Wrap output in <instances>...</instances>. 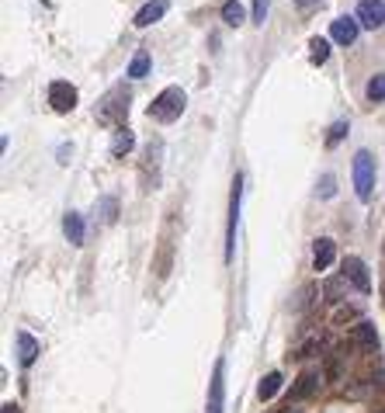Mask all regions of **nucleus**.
I'll return each mask as SVG.
<instances>
[{
	"label": "nucleus",
	"mask_w": 385,
	"mask_h": 413,
	"mask_svg": "<svg viewBox=\"0 0 385 413\" xmlns=\"http://www.w3.org/2000/svg\"><path fill=\"white\" fill-rule=\"evenodd\" d=\"M129 101H132V94L125 90V84H115L112 90H108V94L97 101L94 118H97L101 125H115V129H122L125 118H129Z\"/></svg>",
	"instance_id": "f257e3e1"
},
{
	"label": "nucleus",
	"mask_w": 385,
	"mask_h": 413,
	"mask_svg": "<svg viewBox=\"0 0 385 413\" xmlns=\"http://www.w3.org/2000/svg\"><path fill=\"white\" fill-rule=\"evenodd\" d=\"M184 105H188V94L181 87H163L156 97H153V105H149V118L156 122H177L184 115Z\"/></svg>",
	"instance_id": "f03ea898"
},
{
	"label": "nucleus",
	"mask_w": 385,
	"mask_h": 413,
	"mask_svg": "<svg viewBox=\"0 0 385 413\" xmlns=\"http://www.w3.org/2000/svg\"><path fill=\"white\" fill-rule=\"evenodd\" d=\"M354 188H358L361 201H368L371 191H375V157H371L368 149L354 153Z\"/></svg>",
	"instance_id": "7ed1b4c3"
},
{
	"label": "nucleus",
	"mask_w": 385,
	"mask_h": 413,
	"mask_svg": "<svg viewBox=\"0 0 385 413\" xmlns=\"http://www.w3.org/2000/svg\"><path fill=\"white\" fill-rule=\"evenodd\" d=\"M240 201H243V177H233V195H229V226H226V264L236 253V226H240Z\"/></svg>",
	"instance_id": "20e7f679"
},
{
	"label": "nucleus",
	"mask_w": 385,
	"mask_h": 413,
	"mask_svg": "<svg viewBox=\"0 0 385 413\" xmlns=\"http://www.w3.org/2000/svg\"><path fill=\"white\" fill-rule=\"evenodd\" d=\"M226 410V361L219 358L212 368V382H208V406L205 413H223Z\"/></svg>",
	"instance_id": "39448f33"
},
{
	"label": "nucleus",
	"mask_w": 385,
	"mask_h": 413,
	"mask_svg": "<svg viewBox=\"0 0 385 413\" xmlns=\"http://www.w3.org/2000/svg\"><path fill=\"white\" fill-rule=\"evenodd\" d=\"M49 105L56 115H70L77 108V87L66 80H52L49 84Z\"/></svg>",
	"instance_id": "423d86ee"
},
{
	"label": "nucleus",
	"mask_w": 385,
	"mask_h": 413,
	"mask_svg": "<svg viewBox=\"0 0 385 413\" xmlns=\"http://www.w3.org/2000/svg\"><path fill=\"white\" fill-rule=\"evenodd\" d=\"M347 285H354L361 295H368L371 292V278H368V268H364V261L361 257H344V275H340Z\"/></svg>",
	"instance_id": "0eeeda50"
},
{
	"label": "nucleus",
	"mask_w": 385,
	"mask_h": 413,
	"mask_svg": "<svg viewBox=\"0 0 385 413\" xmlns=\"http://www.w3.org/2000/svg\"><path fill=\"white\" fill-rule=\"evenodd\" d=\"M358 21L361 28H382L385 25V0H361V8H358Z\"/></svg>",
	"instance_id": "6e6552de"
},
{
	"label": "nucleus",
	"mask_w": 385,
	"mask_h": 413,
	"mask_svg": "<svg viewBox=\"0 0 385 413\" xmlns=\"http://www.w3.org/2000/svg\"><path fill=\"white\" fill-rule=\"evenodd\" d=\"M167 8H171V0H149V4H142V8L136 11L132 25H136V28H149V25H156L163 14H167Z\"/></svg>",
	"instance_id": "1a4fd4ad"
},
{
	"label": "nucleus",
	"mask_w": 385,
	"mask_h": 413,
	"mask_svg": "<svg viewBox=\"0 0 385 413\" xmlns=\"http://www.w3.org/2000/svg\"><path fill=\"white\" fill-rule=\"evenodd\" d=\"M334 261H337V243L330 240V236H319V240L312 243V268H316V271H326Z\"/></svg>",
	"instance_id": "9d476101"
},
{
	"label": "nucleus",
	"mask_w": 385,
	"mask_h": 413,
	"mask_svg": "<svg viewBox=\"0 0 385 413\" xmlns=\"http://www.w3.org/2000/svg\"><path fill=\"white\" fill-rule=\"evenodd\" d=\"M358 32H361V21H358V18H337L334 28H330L334 42H340V45H354V42H358Z\"/></svg>",
	"instance_id": "9b49d317"
},
{
	"label": "nucleus",
	"mask_w": 385,
	"mask_h": 413,
	"mask_svg": "<svg viewBox=\"0 0 385 413\" xmlns=\"http://www.w3.org/2000/svg\"><path fill=\"white\" fill-rule=\"evenodd\" d=\"M316 386H319V372H312V368H306L299 379H295V386H292V396H288V403H299V399H309L312 392H316Z\"/></svg>",
	"instance_id": "f8f14e48"
},
{
	"label": "nucleus",
	"mask_w": 385,
	"mask_h": 413,
	"mask_svg": "<svg viewBox=\"0 0 385 413\" xmlns=\"http://www.w3.org/2000/svg\"><path fill=\"white\" fill-rule=\"evenodd\" d=\"M14 340H18V361H21V365H25V368H28V365H35V358H38V351H42V347H38V340H35L32 334H25V330H18V337H14Z\"/></svg>",
	"instance_id": "ddd939ff"
},
{
	"label": "nucleus",
	"mask_w": 385,
	"mask_h": 413,
	"mask_svg": "<svg viewBox=\"0 0 385 413\" xmlns=\"http://www.w3.org/2000/svg\"><path fill=\"white\" fill-rule=\"evenodd\" d=\"M351 337H354V344L364 347V351H375V347H378V330H375V323H368V320H361Z\"/></svg>",
	"instance_id": "4468645a"
},
{
	"label": "nucleus",
	"mask_w": 385,
	"mask_h": 413,
	"mask_svg": "<svg viewBox=\"0 0 385 413\" xmlns=\"http://www.w3.org/2000/svg\"><path fill=\"white\" fill-rule=\"evenodd\" d=\"M132 146H136V136H132V129H129V125L115 129V139H112V157H115V160H122L125 153H132Z\"/></svg>",
	"instance_id": "2eb2a0df"
},
{
	"label": "nucleus",
	"mask_w": 385,
	"mask_h": 413,
	"mask_svg": "<svg viewBox=\"0 0 385 413\" xmlns=\"http://www.w3.org/2000/svg\"><path fill=\"white\" fill-rule=\"evenodd\" d=\"M63 233H66L70 243L80 247V243H84V216H80V212H66V216H63Z\"/></svg>",
	"instance_id": "dca6fc26"
},
{
	"label": "nucleus",
	"mask_w": 385,
	"mask_h": 413,
	"mask_svg": "<svg viewBox=\"0 0 385 413\" xmlns=\"http://www.w3.org/2000/svg\"><path fill=\"white\" fill-rule=\"evenodd\" d=\"M278 389H282V372H267V375L260 379V386H257V396L267 403V399L278 396Z\"/></svg>",
	"instance_id": "f3484780"
},
{
	"label": "nucleus",
	"mask_w": 385,
	"mask_h": 413,
	"mask_svg": "<svg viewBox=\"0 0 385 413\" xmlns=\"http://www.w3.org/2000/svg\"><path fill=\"white\" fill-rule=\"evenodd\" d=\"M223 21H226L229 28H240V25L247 21V11H243L240 0H226V4H223Z\"/></svg>",
	"instance_id": "a211bd4d"
},
{
	"label": "nucleus",
	"mask_w": 385,
	"mask_h": 413,
	"mask_svg": "<svg viewBox=\"0 0 385 413\" xmlns=\"http://www.w3.org/2000/svg\"><path fill=\"white\" fill-rule=\"evenodd\" d=\"M160 157H163V142H160V139H153V142L146 146V153H142V177L149 174V167H153V171L160 167Z\"/></svg>",
	"instance_id": "6ab92c4d"
},
{
	"label": "nucleus",
	"mask_w": 385,
	"mask_h": 413,
	"mask_svg": "<svg viewBox=\"0 0 385 413\" xmlns=\"http://www.w3.org/2000/svg\"><path fill=\"white\" fill-rule=\"evenodd\" d=\"M309 60H312L316 66H323V63L330 60V42H326V38H319V35L309 38Z\"/></svg>",
	"instance_id": "aec40b11"
},
{
	"label": "nucleus",
	"mask_w": 385,
	"mask_h": 413,
	"mask_svg": "<svg viewBox=\"0 0 385 413\" xmlns=\"http://www.w3.org/2000/svg\"><path fill=\"white\" fill-rule=\"evenodd\" d=\"M146 73H149V53H146V49H139V53L132 56V63H129V77L142 80Z\"/></svg>",
	"instance_id": "412c9836"
},
{
	"label": "nucleus",
	"mask_w": 385,
	"mask_h": 413,
	"mask_svg": "<svg viewBox=\"0 0 385 413\" xmlns=\"http://www.w3.org/2000/svg\"><path fill=\"white\" fill-rule=\"evenodd\" d=\"M97 216H101V223L112 226V223L119 219V201H115V198H101V201H97Z\"/></svg>",
	"instance_id": "4be33fe9"
},
{
	"label": "nucleus",
	"mask_w": 385,
	"mask_h": 413,
	"mask_svg": "<svg viewBox=\"0 0 385 413\" xmlns=\"http://www.w3.org/2000/svg\"><path fill=\"white\" fill-rule=\"evenodd\" d=\"M354 320L361 323V309H358V305H340L337 313H334V323H337V327H344V323H354Z\"/></svg>",
	"instance_id": "5701e85b"
},
{
	"label": "nucleus",
	"mask_w": 385,
	"mask_h": 413,
	"mask_svg": "<svg viewBox=\"0 0 385 413\" xmlns=\"http://www.w3.org/2000/svg\"><path fill=\"white\" fill-rule=\"evenodd\" d=\"M364 94H368V101H385V73L371 77L368 87H364Z\"/></svg>",
	"instance_id": "b1692460"
},
{
	"label": "nucleus",
	"mask_w": 385,
	"mask_h": 413,
	"mask_svg": "<svg viewBox=\"0 0 385 413\" xmlns=\"http://www.w3.org/2000/svg\"><path fill=\"white\" fill-rule=\"evenodd\" d=\"M347 132H351V125H347V122H334V129H330V136H326V146L334 149V146H337Z\"/></svg>",
	"instance_id": "393cba45"
},
{
	"label": "nucleus",
	"mask_w": 385,
	"mask_h": 413,
	"mask_svg": "<svg viewBox=\"0 0 385 413\" xmlns=\"http://www.w3.org/2000/svg\"><path fill=\"white\" fill-rule=\"evenodd\" d=\"M267 8H271V0H253V25L267 21Z\"/></svg>",
	"instance_id": "a878e982"
},
{
	"label": "nucleus",
	"mask_w": 385,
	"mask_h": 413,
	"mask_svg": "<svg viewBox=\"0 0 385 413\" xmlns=\"http://www.w3.org/2000/svg\"><path fill=\"white\" fill-rule=\"evenodd\" d=\"M334 184H337L334 174H323V181H319V195H323V198H334Z\"/></svg>",
	"instance_id": "bb28decb"
},
{
	"label": "nucleus",
	"mask_w": 385,
	"mask_h": 413,
	"mask_svg": "<svg viewBox=\"0 0 385 413\" xmlns=\"http://www.w3.org/2000/svg\"><path fill=\"white\" fill-rule=\"evenodd\" d=\"M0 413H21V410H18V403H4V406H0Z\"/></svg>",
	"instance_id": "cd10ccee"
},
{
	"label": "nucleus",
	"mask_w": 385,
	"mask_h": 413,
	"mask_svg": "<svg viewBox=\"0 0 385 413\" xmlns=\"http://www.w3.org/2000/svg\"><path fill=\"white\" fill-rule=\"evenodd\" d=\"M295 4H299L302 11H309V8H316V4H319V0H295Z\"/></svg>",
	"instance_id": "c85d7f7f"
},
{
	"label": "nucleus",
	"mask_w": 385,
	"mask_h": 413,
	"mask_svg": "<svg viewBox=\"0 0 385 413\" xmlns=\"http://www.w3.org/2000/svg\"><path fill=\"white\" fill-rule=\"evenodd\" d=\"M278 413H302V410H299L295 403H288V406H285V410H278Z\"/></svg>",
	"instance_id": "c756f323"
}]
</instances>
